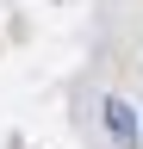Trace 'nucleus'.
Masks as SVG:
<instances>
[{"label": "nucleus", "instance_id": "obj_1", "mask_svg": "<svg viewBox=\"0 0 143 149\" xmlns=\"http://www.w3.org/2000/svg\"><path fill=\"white\" fill-rule=\"evenodd\" d=\"M106 130H112L118 143H137V118H131L124 100H106Z\"/></svg>", "mask_w": 143, "mask_h": 149}]
</instances>
